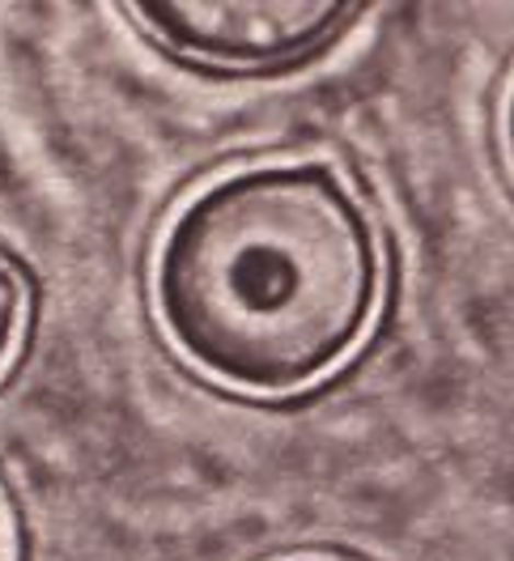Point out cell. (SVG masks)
<instances>
[{"instance_id":"2","label":"cell","mask_w":514,"mask_h":561,"mask_svg":"<svg viewBox=\"0 0 514 561\" xmlns=\"http://www.w3.org/2000/svg\"><path fill=\"white\" fill-rule=\"evenodd\" d=\"M357 18V4L336 0H149L128 9V22L174 60L217 72L298 69Z\"/></svg>"},{"instance_id":"3","label":"cell","mask_w":514,"mask_h":561,"mask_svg":"<svg viewBox=\"0 0 514 561\" xmlns=\"http://www.w3.org/2000/svg\"><path fill=\"white\" fill-rule=\"evenodd\" d=\"M22 323H26V285L13 273V264L0 260V370L13 362L18 341H22Z\"/></svg>"},{"instance_id":"1","label":"cell","mask_w":514,"mask_h":561,"mask_svg":"<svg viewBox=\"0 0 514 561\" xmlns=\"http://www.w3.org/2000/svg\"><path fill=\"white\" fill-rule=\"evenodd\" d=\"M378 302L375 217L319 158L217 175L153 255V311L174 353L251 396L332 375L366 341Z\"/></svg>"},{"instance_id":"5","label":"cell","mask_w":514,"mask_h":561,"mask_svg":"<svg viewBox=\"0 0 514 561\" xmlns=\"http://www.w3.org/2000/svg\"><path fill=\"white\" fill-rule=\"evenodd\" d=\"M9 558V540H4V515H0V561Z\"/></svg>"},{"instance_id":"6","label":"cell","mask_w":514,"mask_h":561,"mask_svg":"<svg viewBox=\"0 0 514 561\" xmlns=\"http://www.w3.org/2000/svg\"><path fill=\"white\" fill-rule=\"evenodd\" d=\"M289 561H349V558H328V553H315V558H289Z\"/></svg>"},{"instance_id":"4","label":"cell","mask_w":514,"mask_h":561,"mask_svg":"<svg viewBox=\"0 0 514 561\" xmlns=\"http://www.w3.org/2000/svg\"><path fill=\"white\" fill-rule=\"evenodd\" d=\"M502 149H506V167L514 175V81L506 90V111H502Z\"/></svg>"}]
</instances>
